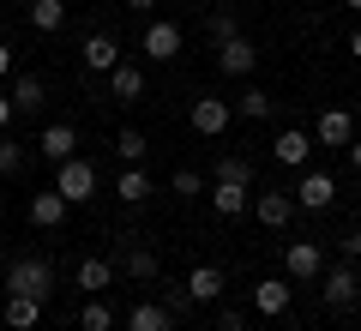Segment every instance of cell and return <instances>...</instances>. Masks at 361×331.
I'll use <instances>...</instances> for the list:
<instances>
[{
	"label": "cell",
	"instance_id": "obj_3",
	"mask_svg": "<svg viewBox=\"0 0 361 331\" xmlns=\"http://www.w3.org/2000/svg\"><path fill=\"white\" fill-rule=\"evenodd\" d=\"M325 301L331 307H355L361 301V271H355V259H343V265H325Z\"/></svg>",
	"mask_w": 361,
	"mask_h": 331
},
{
	"label": "cell",
	"instance_id": "obj_11",
	"mask_svg": "<svg viewBox=\"0 0 361 331\" xmlns=\"http://www.w3.org/2000/svg\"><path fill=\"white\" fill-rule=\"evenodd\" d=\"M37 157H49V163H66V157H78V133L66 127V121L42 127V133H37Z\"/></svg>",
	"mask_w": 361,
	"mask_h": 331
},
{
	"label": "cell",
	"instance_id": "obj_13",
	"mask_svg": "<svg viewBox=\"0 0 361 331\" xmlns=\"http://www.w3.org/2000/svg\"><path fill=\"white\" fill-rule=\"evenodd\" d=\"M145 90H151V85H145V66L121 61L115 73H109V97H115V102H145Z\"/></svg>",
	"mask_w": 361,
	"mask_h": 331
},
{
	"label": "cell",
	"instance_id": "obj_6",
	"mask_svg": "<svg viewBox=\"0 0 361 331\" xmlns=\"http://www.w3.org/2000/svg\"><path fill=\"white\" fill-rule=\"evenodd\" d=\"M295 193H253V217L265 223V229H289L295 223Z\"/></svg>",
	"mask_w": 361,
	"mask_h": 331
},
{
	"label": "cell",
	"instance_id": "obj_35",
	"mask_svg": "<svg viewBox=\"0 0 361 331\" xmlns=\"http://www.w3.org/2000/svg\"><path fill=\"white\" fill-rule=\"evenodd\" d=\"M343 259H355V265H361V229H349V235H343Z\"/></svg>",
	"mask_w": 361,
	"mask_h": 331
},
{
	"label": "cell",
	"instance_id": "obj_8",
	"mask_svg": "<svg viewBox=\"0 0 361 331\" xmlns=\"http://www.w3.org/2000/svg\"><path fill=\"white\" fill-rule=\"evenodd\" d=\"M193 133L199 139L229 133V97H193Z\"/></svg>",
	"mask_w": 361,
	"mask_h": 331
},
{
	"label": "cell",
	"instance_id": "obj_34",
	"mask_svg": "<svg viewBox=\"0 0 361 331\" xmlns=\"http://www.w3.org/2000/svg\"><path fill=\"white\" fill-rule=\"evenodd\" d=\"M217 331H247V319L235 313V307H223V313H217Z\"/></svg>",
	"mask_w": 361,
	"mask_h": 331
},
{
	"label": "cell",
	"instance_id": "obj_7",
	"mask_svg": "<svg viewBox=\"0 0 361 331\" xmlns=\"http://www.w3.org/2000/svg\"><path fill=\"white\" fill-rule=\"evenodd\" d=\"M217 66H223L229 78H247V73L259 66V49L241 37V30H235V37H223V42H217Z\"/></svg>",
	"mask_w": 361,
	"mask_h": 331
},
{
	"label": "cell",
	"instance_id": "obj_39",
	"mask_svg": "<svg viewBox=\"0 0 361 331\" xmlns=\"http://www.w3.org/2000/svg\"><path fill=\"white\" fill-rule=\"evenodd\" d=\"M349 54H355V61H361V25L349 30Z\"/></svg>",
	"mask_w": 361,
	"mask_h": 331
},
{
	"label": "cell",
	"instance_id": "obj_28",
	"mask_svg": "<svg viewBox=\"0 0 361 331\" xmlns=\"http://www.w3.org/2000/svg\"><path fill=\"white\" fill-rule=\"evenodd\" d=\"M115 151H121V163H145V151H151V139H145L139 127H121V133H115Z\"/></svg>",
	"mask_w": 361,
	"mask_h": 331
},
{
	"label": "cell",
	"instance_id": "obj_32",
	"mask_svg": "<svg viewBox=\"0 0 361 331\" xmlns=\"http://www.w3.org/2000/svg\"><path fill=\"white\" fill-rule=\"evenodd\" d=\"M205 25H211V37H217V42H223V37H235V13H223V6L205 18Z\"/></svg>",
	"mask_w": 361,
	"mask_h": 331
},
{
	"label": "cell",
	"instance_id": "obj_38",
	"mask_svg": "<svg viewBox=\"0 0 361 331\" xmlns=\"http://www.w3.org/2000/svg\"><path fill=\"white\" fill-rule=\"evenodd\" d=\"M343 151H349V169H355V175H361V139H349Z\"/></svg>",
	"mask_w": 361,
	"mask_h": 331
},
{
	"label": "cell",
	"instance_id": "obj_19",
	"mask_svg": "<svg viewBox=\"0 0 361 331\" xmlns=\"http://www.w3.org/2000/svg\"><path fill=\"white\" fill-rule=\"evenodd\" d=\"M307 157H313V133H301V127L277 133V163H283V169H301Z\"/></svg>",
	"mask_w": 361,
	"mask_h": 331
},
{
	"label": "cell",
	"instance_id": "obj_17",
	"mask_svg": "<svg viewBox=\"0 0 361 331\" xmlns=\"http://www.w3.org/2000/svg\"><path fill=\"white\" fill-rule=\"evenodd\" d=\"M145 54H151V61H175L180 54V25H169V18H157L151 30H145V42H139Z\"/></svg>",
	"mask_w": 361,
	"mask_h": 331
},
{
	"label": "cell",
	"instance_id": "obj_33",
	"mask_svg": "<svg viewBox=\"0 0 361 331\" xmlns=\"http://www.w3.org/2000/svg\"><path fill=\"white\" fill-rule=\"evenodd\" d=\"M163 307H169V313H187V307H193V295H187V283H180V289H169V295H163Z\"/></svg>",
	"mask_w": 361,
	"mask_h": 331
},
{
	"label": "cell",
	"instance_id": "obj_22",
	"mask_svg": "<svg viewBox=\"0 0 361 331\" xmlns=\"http://www.w3.org/2000/svg\"><path fill=\"white\" fill-rule=\"evenodd\" d=\"M37 319H42L37 295H6V325H13V331H37Z\"/></svg>",
	"mask_w": 361,
	"mask_h": 331
},
{
	"label": "cell",
	"instance_id": "obj_9",
	"mask_svg": "<svg viewBox=\"0 0 361 331\" xmlns=\"http://www.w3.org/2000/svg\"><path fill=\"white\" fill-rule=\"evenodd\" d=\"M223 289H229V277H223L217 265H193V271H187V295H193V307H217Z\"/></svg>",
	"mask_w": 361,
	"mask_h": 331
},
{
	"label": "cell",
	"instance_id": "obj_16",
	"mask_svg": "<svg viewBox=\"0 0 361 331\" xmlns=\"http://www.w3.org/2000/svg\"><path fill=\"white\" fill-rule=\"evenodd\" d=\"M289 295H295V289H289L283 277H259V283H253V307H259V313H265V319L289 313Z\"/></svg>",
	"mask_w": 361,
	"mask_h": 331
},
{
	"label": "cell",
	"instance_id": "obj_37",
	"mask_svg": "<svg viewBox=\"0 0 361 331\" xmlns=\"http://www.w3.org/2000/svg\"><path fill=\"white\" fill-rule=\"evenodd\" d=\"M0 78H13V42H0Z\"/></svg>",
	"mask_w": 361,
	"mask_h": 331
},
{
	"label": "cell",
	"instance_id": "obj_27",
	"mask_svg": "<svg viewBox=\"0 0 361 331\" xmlns=\"http://www.w3.org/2000/svg\"><path fill=\"white\" fill-rule=\"evenodd\" d=\"M235 109H241L247 121H271V90H259V85H247L241 97H235Z\"/></svg>",
	"mask_w": 361,
	"mask_h": 331
},
{
	"label": "cell",
	"instance_id": "obj_5",
	"mask_svg": "<svg viewBox=\"0 0 361 331\" xmlns=\"http://www.w3.org/2000/svg\"><path fill=\"white\" fill-rule=\"evenodd\" d=\"M283 271H289V283H313V277L325 271V247H319V241H289Z\"/></svg>",
	"mask_w": 361,
	"mask_h": 331
},
{
	"label": "cell",
	"instance_id": "obj_18",
	"mask_svg": "<svg viewBox=\"0 0 361 331\" xmlns=\"http://www.w3.org/2000/svg\"><path fill=\"white\" fill-rule=\"evenodd\" d=\"M30 223H37V229H61V223H66V199L54 187L30 193Z\"/></svg>",
	"mask_w": 361,
	"mask_h": 331
},
{
	"label": "cell",
	"instance_id": "obj_2",
	"mask_svg": "<svg viewBox=\"0 0 361 331\" xmlns=\"http://www.w3.org/2000/svg\"><path fill=\"white\" fill-rule=\"evenodd\" d=\"M54 193H61L66 205H85L90 193H97V163H90V157H66V163H54Z\"/></svg>",
	"mask_w": 361,
	"mask_h": 331
},
{
	"label": "cell",
	"instance_id": "obj_36",
	"mask_svg": "<svg viewBox=\"0 0 361 331\" xmlns=\"http://www.w3.org/2000/svg\"><path fill=\"white\" fill-rule=\"evenodd\" d=\"M13 127V97H6V90H0V133Z\"/></svg>",
	"mask_w": 361,
	"mask_h": 331
},
{
	"label": "cell",
	"instance_id": "obj_41",
	"mask_svg": "<svg viewBox=\"0 0 361 331\" xmlns=\"http://www.w3.org/2000/svg\"><path fill=\"white\" fill-rule=\"evenodd\" d=\"M343 6H355V13H361V0H343Z\"/></svg>",
	"mask_w": 361,
	"mask_h": 331
},
{
	"label": "cell",
	"instance_id": "obj_20",
	"mask_svg": "<svg viewBox=\"0 0 361 331\" xmlns=\"http://www.w3.org/2000/svg\"><path fill=\"white\" fill-rule=\"evenodd\" d=\"M127 331H175V313H169L163 301H139L127 313Z\"/></svg>",
	"mask_w": 361,
	"mask_h": 331
},
{
	"label": "cell",
	"instance_id": "obj_4",
	"mask_svg": "<svg viewBox=\"0 0 361 331\" xmlns=\"http://www.w3.org/2000/svg\"><path fill=\"white\" fill-rule=\"evenodd\" d=\"M295 205L301 211H331L337 205V181L325 175V169H307V175L295 181Z\"/></svg>",
	"mask_w": 361,
	"mask_h": 331
},
{
	"label": "cell",
	"instance_id": "obj_24",
	"mask_svg": "<svg viewBox=\"0 0 361 331\" xmlns=\"http://www.w3.org/2000/svg\"><path fill=\"white\" fill-rule=\"evenodd\" d=\"M61 25H66V0H30V30L54 37Z\"/></svg>",
	"mask_w": 361,
	"mask_h": 331
},
{
	"label": "cell",
	"instance_id": "obj_29",
	"mask_svg": "<svg viewBox=\"0 0 361 331\" xmlns=\"http://www.w3.org/2000/svg\"><path fill=\"white\" fill-rule=\"evenodd\" d=\"M25 139H0V175H18V169H25Z\"/></svg>",
	"mask_w": 361,
	"mask_h": 331
},
{
	"label": "cell",
	"instance_id": "obj_23",
	"mask_svg": "<svg viewBox=\"0 0 361 331\" xmlns=\"http://www.w3.org/2000/svg\"><path fill=\"white\" fill-rule=\"evenodd\" d=\"M115 193H121V205H145V199H151V175H145L139 163H127L121 181H115Z\"/></svg>",
	"mask_w": 361,
	"mask_h": 331
},
{
	"label": "cell",
	"instance_id": "obj_15",
	"mask_svg": "<svg viewBox=\"0 0 361 331\" xmlns=\"http://www.w3.org/2000/svg\"><path fill=\"white\" fill-rule=\"evenodd\" d=\"M211 211H217V217H229V223H235L241 211H253V193H247L241 181H217V187H211Z\"/></svg>",
	"mask_w": 361,
	"mask_h": 331
},
{
	"label": "cell",
	"instance_id": "obj_1",
	"mask_svg": "<svg viewBox=\"0 0 361 331\" xmlns=\"http://www.w3.org/2000/svg\"><path fill=\"white\" fill-rule=\"evenodd\" d=\"M49 289H54V265L49 259L25 253V259L6 265V295H37V301H49Z\"/></svg>",
	"mask_w": 361,
	"mask_h": 331
},
{
	"label": "cell",
	"instance_id": "obj_14",
	"mask_svg": "<svg viewBox=\"0 0 361 331\" xmlns=\"http://www.w3.org/2000/svg\"><path fill=\"white\" fill-rule=\"evenodd\" d=\"M115 66H121V42L109 37V30L85 37V73H115Z\"/></svg>",
	"mask_w": 361,
	"mask_h": 331
},
{
	"label": "cell",
	"instance_id": "obj_31",
	"mask_svg": "<svg viewBox=\"0 0 361 331\" xmlns=\"http://www.w3.org/2000/svg\"><path fill=\"white\" fill-rule=\"evenodd\" d=\"M175 193H180V199H199V193H211V187H205L199 169H175Z\"/></svg>",
	"mask_w": 361,
	"mask_h": 331
},
{
	"label": "cell",
	"instance_id": "obj_25",
	"mask_svg": "<svg viewBox=\"0 0 361 331\" xmlns=\"http://www.w3.org/2000/svg\"><path fill=\"white\" fill-rule=\"evenodd\" d=\"M121 271H127V277H139V283H151L157 277V253H151V247H121Z\"/></svg>",
	"mask_w": 361,
	"mask_h": 331
},
{
	"label": "cell",
	"instance_id": "obj_21",
	"mask_svg": "<svg viewBox=\"0 0 361 331\" xmlns=\"http://www.w3.org/2000/svg\"><path fill=\"white\" fill-rule=\"evenodd\" d=\"M73 277H78V289H85V295H103L109 283H115V265H109V259H78Z\"/></svg>",
	"mask_w": 361,
	"mask_h": 331
},
{
	"label": "cell",
	"instance_id": "obj_40",
	"mask_svg": "<svg viewBox=\"0 0 361 331\" xmlns=\"http://www.w3.org/2000/svg\"><path fill=\"white\" fill-rule=\"evenodd\" d=\"M127 6H133V13H151V6H157V0H127Z\"/></svg>",
	"mask_w": 361,
	"mask_h": 331
},
{
	"label": "cell",
	"instance_id": "obj_26",
	"mask_svg": "<svg viewBox=\"0 0 361 331\" xmlns=\"http://www.w3.org/2000/svg\"><path fill=\"white\" fill-rule=\"evenodd\" d=\"M78 331H115V307H109L103 295H90V301L78 307Z\"/></svg>",
	"mask_w": 361,
	"mask_h": 331
},
{
	"label": "cell",
	"instance_id": "obj_10",
	"mask_svg": "<svg viewBox=\"0 0 361 331\" xmlns=\"http://www.w3.org/2000/svg\"><path fill=\"white\" fill-rule=\"evenodd\" d=\"M349 139H355V115H349V109H319L313 145H349Z\"/></svg>",
	"mask_w": 361,
	"mask_h": 331
},
{
	"label": "cell",
	"instance_id": "obj_12",
	"mask_svg": "<svg viewBox=\"0 0 361 331\" xmlns=\"http://www.w3.org/2000/svg\"><path fill=\"white\" fill-rule=\"evenodd\" d=\"M6 97H13V115H37L42 102H49V85H42L37 73H18L13 85H6Z\"/></svg>",
	"mask_w": 361,
	"mask_h": 331
},
{
	"label": "cell",
	"instance_id": "obj_30",
	"mask_svg": "<svg viewBox=\"0 0 361 331\" xmlns=\"http://www.w3.org/2000/svg\"><path fill=\"white\" fill-rule=\"evenodd\" d=\"M217 181H241V187H247V181H253V163H247L241 151H235V157H223V163H217Z\"/></svg>",
	"mask_w": 361,
	"mask_h": 331
}]
</instances>
